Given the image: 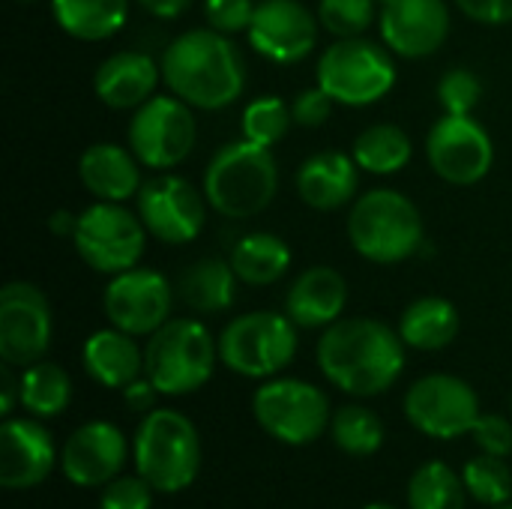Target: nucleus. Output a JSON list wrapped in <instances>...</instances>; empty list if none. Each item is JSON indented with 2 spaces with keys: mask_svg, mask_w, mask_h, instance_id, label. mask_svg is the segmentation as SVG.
Segmentation results:
<instances>
[{
  "mask_svg": "<svg viewBox=\"0 0 512 509\" xmlns=\"http://www.w3.org/2000/svg\"><path fill=\"white\" fill-rule=\"evenodd\" d=\"M405 342L399 330L375 318H339L318 339V366L324 378L348 396L372 399L387 393L405 369Z\"/></svg>",
  "mask_w": 512,
  "mask_h": 509,
  "instance_id": "f257e3e1",
  "label": "nucleus"
},
{
  "mask_svg": "<svg viewBox=\"0 0 512 509\" xmlns=\"http://www.w3.org/2000/svg\"><path fill=\"white\" fill-rule=\"evenodd\" d=\"M159 66L168 90L201 111L234 105L246 87V66L237 45L213 27L186 30L171 39Z\"/></svg>",
  "mask_w": 512,
  "mask_h": 509,
  "instance_id": "f03ea898",
  "label": "nucleus"
},
{
  "mask_svg": "<svg viewBox=\"0 0 512 509\" xmlns=\"http://www.w3.org/2000/svg\"><path fill=\"white\" fill-rule=\"evenodd\" d=\"M279 192V165L270 147L246 138L216 150L204 171V198L225 219H252L264 213Z\"/></svg>",
  "mask_w": 512,
  "mask_h": 509,
  "instance_id": "7ed1b4c3",
  "label": "nucleus"
},
{
  "mask_svg": "<svg viewBox=\"0 0 512 509\" xmlns=\"http://www.w3.org/2000/svg\"><path fill=\"white\" fill-rule=\"evenodd\" d=\"M135 471L162 495H180L201 471V438L195 423L174 408H153L135 429Z\"/></svg>",
  "mask_w": 512,
  "mask_h": 509,
  "instance_id": "20e7f679",
  "label": "nucleus"
},
{
  "mask_svg": "<svg viewBox=\"0 0 512 509\" xmlns=\"http://www.w3.org/2000/svg\"><path fill=\"white\" fill-rule=\"evenodd\" d=\"M348 240L372 264H402L423 246V216L408 195L372 189L348 213Z\"/></svg>",
  "mask_w": 512,
  "mask_h": 509,
  "instance_id": "39448f33",
  "label": "nucleus"
},
{
  "mask_svg": "<svg viewBox=\"0 0 512 509\" xmlns=\"http://www.w3.org/2000/svg\"><path fill=\"white\" fill-rule=\"evenodd\" d=\"M219 339L195 318L165 321L144 348V375L162 396H189L201 390L216 369Z\"/></svg>",
  "mask_w": 512,
  "mask_h": 509,
  "instance_id": "423d86ee",
  "label": "nucleus"
},
{
  "mask_svg": "<svg viewBox=\"0 0 512 509\" xmlns=\"http://www.w3.org/2000/svg\"><path fill=\"white\" fill-rule=\"evenodd\" d=\"M297 354V324L279 312H246L219 333V360L234 375L276 378Z\"/></svg>",
  "mask_w": 512,
  "mask_h": 509,
  "instance_id": "0eeeda50",
  "label": "nucleus"
},
{
  "mask_svg": "<svg viewBox=\"0 0 512 509\" xmlns=\"http://www.w3.org/2000/svg\"><path fill=\"white\" fill-rule=\"evenodd\" d=\"M252 414L273 441L288 447L318 441L333 420L327 393L300 378H267L252 396Z\"/></svg>",
  "mask_w": 512,
  "mask_h": 509,
  "instance_id": "6e6552de",
  "label": "nucleus"
},
{
  "mask_svg": "<svg viewBox=\"0 0 512 509\" xmlns=\"http://www.w3.org/2000/svg\"><path fill=\"white\" fill-rule=\"evenodd\" d=\"M318 84L336 105L363 108L384 99L396 84V63L390 51L363 36L336 39L318 57Z\"/></svg>",
  "mask_w": 512,
  "mask_h": 509,
  "instance_id": "1a4fd4ad",
  "label": "nucleus"
},
{
  "mask_svg": "<svg viewBox=\"0 0 512 509\" xmlns=\"http://www.w3.org/2000/svg\"><path fill=\"white\" fill-rule=\"evenodd\" d=\"M147 237L150 234L141 216L117 201H96L84 213H78L72 246L90 270L117 276L141 264Z\"/></svg>",
  "mask_w": 512,
  "mask_h": 509,
  "instance_id": "9d476101",
  "label": "nucleus"
},
{
  "mask_svg": "<svg viewBox=\"0 0 512 509\" xmlns=\"http://www.w3.org/2000/svg\"><path fill=\"white\" fill-rule=\"evenodd\" d=\"M198 138L192 105L168 96H150L141 108H135L129 120V150L138 156L144 168L168 171L189 159Z\"/></svg>",
  "mask_w": 512,
  "mask_h": 509,
  "instance_id": "9b49d317",
  "label": "nucleus"
},
{
  "mask_svg": "<svg viewBox=\"0 0 512 509\" xmlns=\"http://www.w3.org/2000/svg\"><path fill=\"white\" fill-rule=\"evenodd\" d=\"M405 417L417 432L438 441H453L471 435L480 420V399L468 381L435 372L411 384L405 396Z\"/></svg>",
  "mask_w": 512,
  "mask_h": 509,
  "instance_id": "f8f14e48",
  "label": "nucleus"
},
{
  "mask_svg": "<svg viewBox=\"0 0 512 509\" xmlns=\"http://www.w3.org/2000/svg\"><path fill=\"white\" fill-rule=\"evenodd\" d=\"M54 318L45 291L33 282H6L0 288V360L27 369L45 360Z\"/></svg>",
  "mask_w": 512,
  "mask_h": 509,
  "instance_id": "ddd939ff",
  "label": "nucleus"
},
{
  "mask_svg": "<svg viewBox=\"0 0 512 509\" xmlns=\"http://www.w3.org/2000/svg\"><path fill=\"white\" fill-rule=\"evenodd\" d=\"M426 156L441 180L474 186L492 171L495 144L474 114H444L426 135Z\"/></svg>",
  "mask_w": 512,
  "mask_h": 509,
  "instance_id": "4468645a",
  "label": "nucleus"
},
{
  "mask_svg": "<svg viewBox=\"0 0 512 509\" xmlns=\"http://www.w3.org/2000/svg\"><path fill=\"white\" fill-rule=\"evenodd\" d=\"M138 216L150 237L168 246L192 243L207 222V198L177 174H159L135 195Z\"/></svg>",
  "mask_w": 512,
  "mask_h": 509,
  "instance_id": "2eb2a0df",
  "label": "nucleus"
},
{
  "mask_svg": "<svg viewBox=\"0 0 512 509\" xmlns=\"http://www.w3.org/2000/svg\"><path fill=\"white\" fill-rule=\"evenodd\" d=\"M171 303L174 291L168 279L147 267H132L117 276H111L102 309L111 327L129 333V336H153L165 321H171Z\"/></svg>",
  "mask_w": 512,
  "mask_h": 509,
  "instance_id": "dca6fc26",
  "label": "nucleus"
},
{
  "mask_svg": "<svg viewBox=\"0 0 512 509\" xmlns=\"http://www.w3.org/2000/svg\"><path fill=\"white\" fill-rule=\"evenodd\" d=\"M318 15L300 0H261L246 30L249 45L282 66L300 63L318 42Z\"/></svg>",
  "mask_w": 512,
  "mask_h": 509,
  "instance_id": "f3484780",
  "label": "nucleus"
},
{
  "mask_svg": "<svg viewBox=\"0 0 512 509\" xmlns=\"http://www.w3.org/2000/svg\"><path fill=\"white\" fill-rule=\"evenodd\" d=\"M126 456V435L108 420H90L66 438L60 450V471L72 486L99 489L120 477Z\"/></svg>",
  "mask_w": 512,
  "mask_h": 509,
  "instance_id": "a211bd4d",
  "label": "nucleus"
},
{
  "mask_svg": "<svg viewBox=\"0 0 512 509\" xmlns=\"http://www.w3.org/2000/svg\"><path fill=\"white\" fill-rule=\"evenodd\" d=\"M384 45L408 60L435 54L450 36V6L444 0H387L378 12Z\"/></svg>",
  "mask_w": 512,
  "mask_h": 509,
  "instance_id": "6ab92c4d",
  "label": "nucleus"
},
{
  "mask_svg": "<svg viewBox=\"0 0 512 509\" xmlns=\"http://www.w3.org/2000/svg\"><path fill=\"white\" fill-rule=\"evenodd\" d=\"M54 438L36 417H6L0 426V486L36 489L54 471Z\"/></svg>",
  "mask_w": 512,
  "mask_h": 509,
  "instance_id": "aec40b11",
  "label": "nucleus"
},
{
  "mask_svg": "<svg viewBox=\"0 0 512 509\" xmlns=\"http://www.w3.org/2000/svg\"><path fill=\"white\" fill-rule=\"evenodd\" d=\"M162 78V66L144 51H117L105 57L93 75V90L114 111L141 108Z\"/></svg>",
  "mask_w": 512,
  "mask_h": 509,
  "instance_id": "412c9836",
  "label": "nucleus"
},
{
  "mask_svg": "<svg viewBox=\"0 0 512 509\" xmlns=\"http://www.w3.org/2000/svg\"><path fill=\"white\" fill-rule=\"evenodd\" d=\"M348 303V282L333 267H309L303 270L288 294H285V315L303 330H327L339 321Z\"/></svg>",
  "mask_w": 512,
  "mask_h": 509,
  "instance_id": "4be33fe9",
  "label": "nucleus"
},
{
  "mask_svg": "<svg viewBox=\"0 0 512 509\" xmlns=\"http://www.w3.org/2000/svg\"><path fill=\"white\" fill-rule=\"evenodd\" d=\"M360 186V165L354 156L324 150L309 156L297 171V195L306 207L330 213L354 201Z\"/></svg>",
  "mask_w": 512,
  "mask_h": 509,
  "instance_id": "5701e85b",
  "label": "nucleus"
},
{
  "mask_svg": "<svg viewBox=\"0 0 512 509\" xmlns=\"http://www.w3.org/2000/svg\"><path fill=\"white\" fill-rule=\"evenodd\" d=\"M78 177L96 201H129L141 192V162L132 150L99 141L90 144L78 159Z\"/></svg>",
  "mask_w": 512,
  "mask_h": 509,
  "instance_id": "b1692460",
  "label": "nucleus"
},
{
  "mask_svg": "<svg viewBox=\"0 0 512 509\" xmlns=\"http://www.w3.org/2000/svg\"><path fill=\"white\" fill-rule=\"evenodd\" d=\"M81 363L84 372L108 390H126L144 375V351L138 348L135 336L117 327L90 333L81 348Z\"/></svg>",
  "mask_w": 512,
  "mask_h": 509,
  "instance_id": "393cba45",
  "label": "nucleus"
},
{
  "mask_svg": "<svg viewBox=\"0 0 512 509\" xmlns=\"http://www.w3.org/2000/svg\"><path fill=\"white\" fill-rule=\"evenodd\" d=\"M237 279L243 285H252V288H264V285H273L279 282L288 267H291V249L288 243L279 237V234H270V231H252V234H243L231 255H228Z\"/></svg>",
  "mask_w": 512,
  "mask_h": 509,
  "instance_id": "a878e982",
  "label": "nucleus"
},
{
  "mask_svg": "<svg viewBox=\"0 0 512 509\" xmlns=\"http://www.w3.org/2000/svg\"><path fill=\"white\" fill-rule=\"evenodd\" d=\"M399 336L414 351H444L459 336V309L444 297H420L402 312Z\"/></svg>",
  "mask_w": 512,
  "mask_h": 509,
  "instance_id": "bb28decb",
  "label": "nucleus"
},
{
  "mask_svg": "<svg viewBox=\"0 0 512 509\" xmlns=\"http://www.w3.org/2000/svg\"><path fill=\"white\" fill-rule=\"evenodd\" d=\"M57 27L78 42H102L120 33L129 0H51Z\"/></svg>",
  "mask_w": 512,
  "mask_h": 509,
  "instance_id": "cd10ccee",
  "label": "nucleus"
},
{
  "mask_svg": "<svg viewBox=\"0 0 512 509\" xmlns=\"http://www.w3.org/2000/svg\"><path fill=\"white\" fill-rule=\"evenodd\" d=\"M237 273L231 267V261L222 258H201L195 261L177 282V291L183 297V303L192 312L201 315H216L231 309L234 297H237Z\"/></svg>",
  "mask_w": 512,
  "mask_h": 509,
  "instance_id": "c85d7f7f",
  "label": "nucleus"
},
{
  "mask_svg": "<svg viewBox=\"0 0 512 509\" xmlns=\"http://www.w3.org/2000/svg\"><path fill=\"white\" fill-rule=\"evenodd\" d=\"M411 153H414L411 135L396 123H375V126L363 129L351 150L360 171H369L378 177L399 174L411 162Z\"/></svg>",
  "mask_w": 512,
  "mask_h": 509,
  "instance_id": "c756f323",
  "label": "nucleus"
},
{
  "mask_svg": "<svg viewBox=\"0 0 512 509\" xmlns=\"http://www.w3.org/2000/svg\"><path fill=\"white\" fill-rule=\"evenodd\" d=\"M72 402V378L63 366L39 360L21 372V408L36 420L60 417Z\"/></svg>",
  "mask_w": 512,
  "mask_h": 509,
  "instance_id": "7c9ffc66",
  "label": "nucleus"
},
{
  "mask_svg": "<svg viewBox=\"0 0 512 509\" xmlns=\"http://www.w3.org/2000/svg\"><path fill=\"white\" fill-rule=\"evenodd\" d=\"M465 480L447 462H426L408 483V509H465Z\"/></svg>",
  "mask_w": 512,
  "mask_h": 509,
  "instance_id": "2f4dec72",
  "label": "nucleus"
},
{
  "mask_svg": "<svg viewBox=\"0 0 512 509\" xmlns=\"http://www.w3.org/2000/svg\"><path fill=\"white\" fill-rule=\"evenodd\" d=\"M330 435L336 447L348 456H375L384 447V423L366 405H345L330 420Z\"/></svg>",
  "mask_w": 512,
  "mask_h": 509,
  "instance_id": "473e14b6",
  "label": "nucleus"
},
{
  "mask_svg": "<svg viewBox=\"0 0 512 509\" xmlns=\"http://www.w3.org/2000/svg\"><path fill=\"white\" fill-rule=\"evenodd\" d=\"M465 489L477 504L486 507H501L510 504L512 498V471L507 468V462L501 456H477L465 465L462 471Z\"/></svg>",
  "mask_w": 512,
  "mask_h": 509,
  "instance_id": "72a5a7b5",
  "label": "nucleus"
},
{
  "mask_svg": "<svg viewBox=\"0 0 512 509\" xmlns=\"http://www.w3.org/2000/svg\"><path fill=\"white\" fill-rule=\"evenodd\" d=\"M243 138L258 144V147H276L285 135L288 126L294 123L291 108L279 96H258L243 108Z\"/></svg>",
  "mask_w": 512,
  "mask_h": 509,
  "instance_id": "f704fd0d",
  "label": "nucleus"
},
{
  "mask_svg": "<svg viewBox=\"0 0 512 509\" xmlns=\"http://www.w3.org/2000/svg\"><path fill=\"white\" fill-rule=\"evenodd\" d=\"M375 6H378L375 0H321L318 21L336 39H354L375 24L378 18Z\"/></svg>",
  "mask_w": 512,
  "mask_h": 509,
  "instance_id": "c9c22d12",
  "label": "nucleus"
},
{
  "mask_svg": "<svg viewBox=\"0 0 512 509\" xmlns=\"http://www.w3.org/2000/svg\"><path fill=\"white\" fill-rule=\"evenodd\" d=\"M480 96H483V84L465 66L450 69L438 81V99H441L444 114H474V108L480 105Z\"/></svg>",
  "mask_w": 512,
  "mask_h": 509,
  "instance_id": "e433bc0d",
  "label": "nucleus"
},
{
  "mask_svg": "<svg viewBox=\"0 0 512 509\" xmlns=\"http://www.w3.org/2000/svg\"><path fill=\"white\" fill-rule=\"evenodd\" d=\"M153 492L156 489L141 474H120L108 486H102L99 509H150Z\"/></svg>",
  "mask_w": 512,
  "mask_h": 509,
  "instance_id": "4c0bfd02",
  "label": "nucleus"
},
{
  "mask_svg": "<svg viewBox=\"0 0 512 509\" xmlns=\"http://www.w3.org/2000/svg\"><path fill=\"white\" fill-rule=\"evenodd\" d=\"M255 0H207L204 3V15H207V24L225 36H234V33H246L249 24H252V15H255Z\"/></svg>",
  "mask_w": 512,
  "mask_h": 509,
  "instance_id": "58836bf2",
  "label": "nucleus"
},
{
  "mask_svg": "<svg viewBox=\"0 0 512 509\" xmlns=\"http://www.w3.org/2000/svg\"><path fill=\"white\" fill-rule=\"evenodd\" d=\"M471 438L489 456H512V423L501 414H480V420L471 429Z\"/></svg>",
  "mask_w": 512,
  "mask_h": 509,
  "instance_id": "ea45409f",
  "label": "nucleus"
},
{
  "mask_svg": "<svg viewBox=\"0 0 512 509\" xmlns=\"http://www.w3.org/2000/svg\"><path fill=\"white\" fill-rule=\"evenodd\" d=\"M333 105H336L333 96H330L321 84H315V87H306V90H300V93L294 96V102H291V117H294L297 126L318 129V126H324V123L330 120Z\"/></svg>",
  "mask_w": 512,
  "mask_h": 509,
  "instance_id": "a19ab883",
  "label": "nucleus"
},
{
  "mask_svg": "<svg viewBox=\"0 0 512 509\" xmlns=\"http://www.w3.org/2000/svg\"><path fill=\"white\" fill-rule=\"evenodd\" d=\"M456 6L480 24L512 21V0H456Z\"/></svg>",
  "mask_w": 512,
  "mask_h": 509,
  "instance_id": "79ce46f5",
  "label": "nucleus"
},
{
  "mask_svg": "<svg viewBox=\"0 0 512 509\" xmlns=\"http://www.w3.org/2000/svg\"><path fill=\"white\" fill-rule=\"evenodd\" d=\"M123 396H126V405L132 408V411H153V405H156V396H162L156 387H153V381L147 378V375H141L138 381H132L126 390H123Z\"/></svg>",
  "mask_w": 512,
  "mask_h": 509,
  "instance_id": "37998d69",
  "label": "nucleus"
},
{
  "mask_svg": "<svg viewBox=\"0 0 512 509\" xmlns=\"http://www.w3.org/2000/svg\"><path fill=\"white\" fill-rule=\"evenodd\" d=\"M12 369L15 366H9V363H3V369H0V414H3V420L12 417L15 405H21V378H15Z\"/></svg>",
  "mask_w": 512,
  "mask_h": 509,
  "instance_id": "c03bdc74",
  "label": "nucleus"
},
{
  "mask_svg": "<svg viewBox=\"0 0 512 509\" xmlns=\"http://www.w3.org/2000/svg\"><path fill=\"white\" fill-rule=\"evenodd\" d=\"M144 12H150L153 18H177L189 9L192 0H138Z\"/></svg>",
  "mask_w": 512,
  "mask_h": 509,
  "instance_id": "a18cd8bd",
  "label": "nucleus"
},
{
  "mask_svg": "<svg viewBox=\"0 0 512 509\" xmlns=\"http://www.w3.org/2000/svg\"><path fill=\"white\" fill-rule=\"evenodd\" d=\"M75 225H78V216H72L69 210H57V213L48 219V228H51V234H57V237H72V234H75Z\"/></svg>",
  "mask_w": 512,
  "mask_h": 509,
  "instance_id": "49530a36",
  "label": "nucleus"
},
{
  "mask_svg": "<svg viewBox=\"0 0 512 509\" xmlns=\"http://www.w3.org/2000/svg\"><path fill=\"white\" fill-rule=\"evenodd\" d=\"M363 509H396V507H390V504H369V507H363Z\"/></svg>",
  "mask_w": 512,
  "mask_h": 509,
  "instance_id": "de8ad7c7",
  "label": "nucleus"
},
{
  "mask_svg": "<svg viewBox=\"0 0 512 509\" xmlns=\"http://www.w3.org/2000/svg\"><path fill=\"white\" fill-rule=\"evenodd\" d=\"M492 509H512V504H501V507H492Z\"/></svg>",
  "mask_w": 512,
  "mask_h": 509,
  "instance_id": "09e8293b",
  "label": "nucleus"
},
{
  "mask_svg": "<svg viewBox=\"0 0 512 509\" xmlns=\"http://www.w3.org/2000/svg\"><path fill=\"white\" fill-rule=\"evenodd\" d=\"M18 3H36V0H18Z\"/></svg>",
  "mask_w": 512,
  "mask_h": 509,
  "instance_id": "8fccbe9b",
  "label": "nucleus"
},
{
  "mask_svg": "<svg viewBox=\"0 0 512 509\" xmlns=\"http://www.w3.org/2000/svg\"><path fill=\"white\" fill-rule=\"evenodd\" d=\"M375 3H387V0H375Z\"/></svg>",
  "mask_w": 512,
  "mask_h": 509,
  "instance_id": "3c124183",
  "label": "nucleus"
},
{
  "mask_svg": "<svg viewBox=\"0 0 512 509\" xmlns=\"http://www.w3.org/2000/svg\"><path fill=\"white\" fill-rule=\"evenodd\" d=\"M510 405H512V402H510Z\"/></svg>",
  "mask_w": 512,
  "mask_h": 509,
  "instance_id": "603ef678",
  "label": "nucleus"
}]
</instances>
